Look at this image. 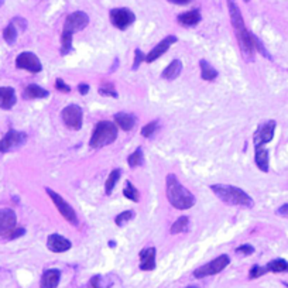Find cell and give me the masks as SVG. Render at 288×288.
<instances>
[{
  "instance_id": "cell-27",
  "label": "cell",
  "mask_w": 288,
  "mask_h": 288,
  "mask_svg": "<svg viewBox=\"0 0 288 288\" xmlns=\"http://www.w3.org/2000/svg\"><path fill=\"white\" fill-rule=\"evenodd\" d=\"M120 177H122V171L119 170V168L113 170L109 174V177H107V180H106L105 184L106 195H110V194H112V191H113L115 185H116L119 180H120Z\"/></svg>"
},
{
  "instance_id": "cell-22",
  "label": "cell",
  "mask_w": 288,
  "mask_h": 288,
  "mask_svg": "<svg viewBox=\"0 0 288 288\" xmlns=\"http://www.w3.org/2000/svg\"><path fill=\"white\" fill-rule=\"evenodd\" d=\"M181 71H183V62L180 60H174V61H171L170 65L163 71L161 78L172 81V79H175L181 74Z\"/></svg>"
},
{
  "instance_id": "cell-17",
  "label": "cell",
  "mask_w": 288,
  "mask_h": 288,
  "mask_svg": "<svg viewBox=\"0 0 288 288\" xmlns=\"http://www.w3.org/2000/svg\"><path fill=\"white\" fill-rule=\"evenodd\" d=\"M61 280V271L57 268H50L45 270L41 275V281H40V288H57Z\"/></svg>"
},
{
  "instance_id": "cell-43",
  "label": "cell",
  "mask_w": 288,
  "mask_h": 288,
  "mask_svg": "<svg viewBox=\"0 0 288 288\" xmlns=\"http://www.w3.org/2000/svg\"><path fill=\"white\" fill-rule=\"evenodd\" d=\"M1 4H3V0H0V6H1Z\"/></svg>"
},
{
  "instance_id": "cell-32",
  "label": "cell",
  "mask_w": 288,
  "mask_h": 288,
  "mask_svg": "<svg viewBox=\"0 0 288 288\" xmlns=\"http://www.w3.org/2000/svg\"><path fill=\"white\" fill-rule=\"evenodd\" d=\"M157 126H158V123L156 122V120H154V122L147 123L143 129H142V136H143V137H151V136L156 133V130H157Z\"/></svg>"
},
{
  "instance_id": "cell-33",
  "label": "cell",
  "mask_w": 288,
  "mask_h": 288,
  "mask_svg": "<svg viewBox=\"0 0 288 288\" xmlns=\"http://www.w3.org/2000/svg\"><path fill=\"white\" fill-rule=\"evenodd\" d=\"M266 273H268L266 267H262V266H253V267L250 268L249 278L250 280H254V278H259V277L264 275Z\"/></svg>"
},
{
  "instance_id": "cell-15",
  "label": "cell",
  "mask_w": 288,
  "mask_h": 288,
  "mask_svg": "<svg viewBox=\"0 0 288 288\" xmlns=\"http://www.w3.org/2000/svg\"><path fill=\"white\" fill-rule=\"evenodd\" d=\"M47 247L53 253H64L72 247V243L64 236L54 233V235L48 236V239H47Z\"/></svg>"
},
{
  "instance_id": "cell-26",
  "label": "cell",
  "mask_w": 288,
  "mask_h": 288,
  "mask_svg": "<svg viewBox=\"0 0 288 288\" xmlns=\"http://www.w3.org/2000/svg\"><path fill=\"white\" fill-rule=\"evenodd\" d=\"M188 226H189V219L188 216H181L178 218L175 222L171 226V233L172 235H180V233H185L188 232Z\"/></svg>"
},
{
  "instance_id": "cell-21",
  "label": "cell",
  "mask_w": 288,
  "mask_h": 288,
  "mask_svg": "<svg viewBox=\"0 0 288 288\" xmlns=\"http://www.w3.org/2000/svg\"><path fill=\"white\" fill-rule=\"evenodd\" d=\"M254 161H256V165L259 167V170L267 172L268 171V151H267V148H264L263 145L256 147Z\"/></svg>"
},
{
  "instance_id": "cell-3",
  "label": "cell",
  "mask_w": 288,
  "mask_h": 288,
  "mask_svg": "<svg viewBox=\"0 0 288 288\" xmlns=\"http://www.w3.org/2000/svg\"><path fill=\"white\" fill-rule=\"evenodd\" d=\"M88 23H89V17L83 12H74L66 17L62 36H61V55H65L72 50L74 34L83 30L88 26Z\"/></svg>"
},
{
  "instance_id": "cell-20",
  "label": "cell",
  "mask_w": 288,
  "mask_h": 288,
  "mask_svg": "<svg viewBox=\"0 0 288 288\" xmlns=\"http://www.w3.org/2000/svg\"><path fill=\"white\" fill-rule=\"evenodd\" d=\"M115 122H116V124L119 127L124 131L133 130V127L136 124V119L133 118L131 115H129V113H123V112L115 115Z\"/></svg>"
},
{
  "instance_id": "cell-42",
  "label": "cell",
  "mask_w": 288,
  "mask_h": 288,
  "mask_svg": "<svg viewBox=\"0 0 288 288\" xmlns=\"http://www.w3.org/2000/svg\"><path fill=\"white\" fill-rule=\"evenodd\" d=\"M186 288H198V287H195V286H191V287H186Z\"/></svg>"
},
{
  "instance_id": "cell-11",
  "label": "cell",
  "mask_w": 288,
  "mask_h": 288,
  "mask_svg": "<svg viewBox=\"0 0 288 288\" xmlns=\"http://www.w3.org/2000/svg\"><path fill=\"white\" fill-rule=\"evenodd\" d=\"M16 66L19 69H26L31 74H39L42 69L39 57L36 54L30 53V51H24L16 58Z\"/></svg>"
},
{
  "instance_id": "cell-41",
  "label": "cell",
  "mask_w": 288,
  "mask_h": 288,
  "mask_svg": "<svg viewBox=\"0 0 288 288\" xmlns=\"http://www.w3.org/2000/svg\"><path fill=\"white\" fill-rule=\"evenodd\" d=\"M170 3L172 4H180V6H185V4H188V3H191L192 0H168Z\"/></svg>"
},
{
  "instance_id": "cell-19",
  "label": "cell",
  "mask_w": 288,
  "mask_h": 288,
  "mask_svg": "<svg viewBox=\"0 0 288 288\" xmlns=\"http://www.w3.org/2000/svg\"><path fill=\"white\" fill-rule=\"evenodd\" d=\"M178 23L183 24L185 27H192L197 26L198 23L201 21V12L198 9H194V10H189V12H185V13L180 14L177 17Z\"/></svg>"
},
{
  "instance_id": "cell-34",
  "label": "cell",
  "mask_w": 288,
  "mask_h": 288,
  "mask_svg": "<svg viewBox=\"0 0 288 288\" xmlns=\"http://www.w3.org/2000/svg\"><path fill=\"white\" fill-rule=\"evenodd\" d=\"M145 61V54H143L139 48H136L134 50V62H133V68L131 69H137L139 68V65L142 64V62H144Z\"/></svg>"
},
{
  "instance_id": "cell-31",
  "label": "cell",
  "mask_w": 288,
  "mask_h": 288,
  "mask_svg": "<svg viewBox=\"0 0 288 288\" xmlns=\"http://www.w3.org/2000/svg\"><path fill=\"white\" fill-rule=\"evenodd\" d=\"M133 218H134V212L133 210H124V212L119 213L118 216L115 218V222H116L118 226H122V225H124L126 222H129Z\"/></svg>"
},
{
  "instance_id": "cell-6",
  "label": "cell",
  "mask_w": 288,
  "mask_h": 288,
  "mask_svg": "<svg viewBox=\"0 0 288 288\" xmlns=\"http://www.w3.org/2000/svg\"><path fill=\"white\" fill-rule=\"evenodd\" d=\"M47 189V194H48V197L53 199L54 205L57 206V209L58 212L61 213V216L62 218H65L68 222L71 223V225H78V216H77V212L75 209L66 202L64 198L61 197L60 194H57V192H54L51 188H45Z\"/></svg>"
},
{
  "instance_id": "cell-4",
  "label": "cell",
  "mask_w": 288,
  "mask_h": 288,
  "mask_svg": "<svg viewBox=\"0 0 288 288\" xmlns=\"http://www.w3.org/2000/svg\"><path fill=\"white\" fill-rule=\"evenodd\" d=\"M210 189L222 202L227 205L246 206V208L253 206L251 197H249L242 188H237L233 185H226V184H215V185H210Z\"/></svg>"
},
{
  "instance_id": "cell-12",
  "label": "cell",
  "mask_w": 288,
  "mask_h": 288,
  "mask_svg": "<svg viewBox=\"0 0 288 288\" xmlns=\"http://www.w3.org/2000/svg\"><path fill=\"white\" fill-rule=\"evenodd\" d=\"M275 122L274 120H267L262 123L257 130L254 133V147H260V145H264V144L270 143L274 137V131H275Z\"/></svg>"
},
{
  "instance_id": "cell-40",
  "label": "cell",
  "mask_w": 288,
  "mask_h": 288,
  "mask_svg": "<svg viewBox=\"0 0 288 288\" xmlns=\"http://www.w3.org/2000/svg\"><path fill=\"white\" fill-rule=\"evenodd\" d=\"M277 213H278V215H283V216H286V215H288V204H286V205H283L281 208H278V210H277Z\"/></svg>"
},
{
  "instance_id": "cell-7",
  "label": "cell",
  "mask_w": 288,
  "mask_h": 288,
  "mask_svg": "<svg viewBox=\"0 0 288 288\" xmlns=\"http://www.w3.org/2000/svg\"><path fill=\"white\" fill-rule=\"evenodd\" d=\"M229 263H230L229 256H227V254H222V256L216 257L215 260L206 263L205 266L197 268V270L194 271V275H195L197 278H204V277H209V275L218 274V273L223 271V270L229 266Z\"/></svg>"
},
{
  "instance_id": "cell-36",
  "label": "cell",
  "mask_w": 288,
  "mask_h": 288,
  "mask_svg": "<svg viewBox=\"0 0 288 288\" xmlns=\"http://www.w3.org/2000/svg\"><path fill=\"white\" fill-rule=\"evenodd\" d=\"M236 253L243 254V256H250V254L254 253V247H253L251 245H242V246H239V247L236 249Z\"/></svg>"
},
{
  "instance_id": "cell-8",
  "label": "cell",
  "mask_w": 288,
  "mask_h": 288,
  "mask_svg": "<svg viewBox=\"0 0 288 288\" xmlns=\"http://www.w3.org/2000/svg\"><path fill=\"white\" fill-rule=\"evenodd\" d=\"M109 19H110V23L113 26L119 28V30H126L134 23L136 20V16L134 13L126 9V7H118V9H112L110 13H109Z\"/></svg>"
},
{
  "instance_id": "cell-16",
  "label": "cell",
  "mask_w": 288,
  "mask_h": 288,
  "mask_svg": "<svg viewBox=\"0 0 288 288\" xmlns=\"http://www.w3.org/2000/svg\"><path fill=\"white\" fill-rule=\"evenodd\" d=\"M156 247H147L140 251V270L151 271L156 268Z\"/></svg>"
},
{
  "instance_id": "cell-28",
  "label": "cell",
  "mask_w": 288,
  "mask_h": 288,
  "mask_svg": "<svg viewBox=\"0 0 288 288\" xmlns=\"http://www.w3.org/2000/svg\"><path fill=\"white\" fill-rule=\"evenodd\" d=\"M17 27H16V24H14L13 21L9 24V26L6 27L4 30H3V39H4V41L7 42V44H14L16 42V40H17Z\"/></svg>"
},
{
  "instance_id": "cell-18",
  "label": "cell",
  "mask_w": 288,
  "mask_h": 288,
  "mask_svg": "<svg viewBox=\"0 0 288 288\" xmlns=\"http://www.w3.org/2000/svg\"><path fill=\"white\" fill-rule=\"evenodd\" d=\"M16 92L12 86H0V109L10 110L16 105Z\"/></svg>"
},
{
  "instance_id": "cell-10",
  "label": "cell",
  "mask_w": 288,
  "mask_h": 288,
  "mask_svg": "<svg viewBox=\"0 0 288 288\" xmlns=\"http://www.w3.org/2000/svg\"><path fill=\"white\" fill-rule=\"evenodd\" d=\"M62 122L68 129L71 130H79L82 127V109L78 105L66 106L62 110Z\"/></svg>"
},
{
  "instance_id": "cell-39",
  "label": "cell",
  "mask_w": 288,
  "mask_h": 288,
  "mask_svg": "<svg viewBox=\"0 0 288 288\" xmlns=\"http://www.w3.org/2000/svg\"><path fill=\"white\" fill-rule=\"evenodd\" d=\"M78 91L81 95H86L88 92H89V85H86V83H81L78 86Z\"/></svg>"
},
{
  "instance_id": "cell-45",
  "label": "cell",
  "mask_w": 288,
  "mask_h": 288,
  "mask_svg": "<svg viewBox=\"0 0 288 288\" xmlns=\"http://www.w3.org/2000/svg\"><path fill=\"white\" fill-rule=\"evenodd\" d=\"M245 1H249V0H245Z\"/></svg>"
},
{
  "instance_id": "cell-9",
  "label": "cell",
  "mask_w": 288,
  "mask_h": 288,
  "mask_svg": "<svg viewBox=\"0 0 288 288\" xmlns=\"http://www.w3.org/2000/svg\"><path fill=\"white\" fill-rule=\"evenodd\" d=\"M26 133L10 129V130L7 131V133L1 137V140H0V153H1V154H3V153H9V151H12L14 148L23 145V144L26 143Z\"/></svg>"
},
{
  "instance_id": "cell-13",
  "label": "cell",
  "mask_w": 288,
  "mask_h": 288,
  "mask_svg": "<svg viewBox=\"0 0 288 288\" xmlns=\"http://www.w3.org/2000/svg\"><path fill=\"white\" fill-rule=\"evenodd\" d=\"M17 229V216L13 209H0V236L9 239Z\"/></svg>"
},
{
  "instance_id": "cell-23",
  "label": "cell",
  "mask_w": 288,
  "mask_h": 288,
  "mask_svg": "<svg viewBox=\"0 0 288 288\" xmlns=\"http://www.w3.org/2000/svg\"><path fill=\"white\" fill-rule=\"evenodd\" d=\"M50 95V92L45 91L44 88H41L36 83H31L28 85L24 92H23V96L26 99H42V98H47Z\"/></svg>"
},
{
  "instance_id": "cell-5",
  "label": "cell",
  "mask_w": 288,
  "mask_h": 288,
  "mask_svg": "<svg viewBox=\"0 0 288 288\" xmlns=\"http://www.w3.org/2000/svg\"><path fill=\"white\" fill-rule=\"evenodd\" d=\"M116 139H118L116 124L109 120H102L95 126L89 144L92 148H101L107 144H112Z\"/></svg>"
},
{
  "instance_id": "cell-29",
  "label": "cell",
  "mask_w": 288,
  "mask_h": 288,
  "mask_svg": "<svg viewBox=\"0 0 288 288\" xmlns=\"http://www.w3.org/2000/svg\"><path fill=\"white\" fill-rule=\"evenodd\" d=\"M123 195L130 199L133 202H139L140 199V194L139 191L136 189V186L130 183V181H126V185H124V189H123Z\"/></svg>"
},
{
  "instance_id": "cell-25",
  "label": "cell",
  "mask_w": 288,
  "mask_h": 288,
  "mask_svg": "<svg viewBox=\"0 0 288 288\" xmlns=\"http://www.w3.org/2000/svg\"><path fill=\"white\" fill-rule=\"evenodd\" d=\"M266 268L267 271L271 273H288V262H286L284 259H275L268 263Z\"/></svg>"
},
{
  "instance_id": "cell-24",
  "label": "cell",
  "mask_w": 288,
  "mask_h": 288,
  "mask_svg": "<svg viewBox=\"0 0 288 288\" xmlns=\"http://www.w3.org/2000/svg\"><path fill=\"white\" fill-rule=\"evenodd\" d=\"M199 66H201V77L205 81H215L218 78V71L210 65L208 61L201 60L199 61Z\"/></svg>"
},
{
  "instance_id": "cell-14",
  "label": "cell",
  "mask_w": 288,
  "mask_h": 288,
  "mask_svg": "<svg viewBox=\"0 0 288 288\" xmlns=\"http://www.w3.org/2000/svg\"><path fill=\"white\" fill-rule=\"evenodd\" d=\"M178 41V39L175 37V36H168V37H165L164 40H161L160 42H158L157 45L150 51V53L145 55V62H148V64H151V62H154L157 58H160L163 54H165L168 50H170V47L172 44H175Z\"/></svg>"
},
{
  "instance_id": "cell-2",
  "label": "cell",
  "mask_w": 288,
  "mask_h": 288,
  "mask_svg": "<svg viewBox=\"0 0 288 288\" xmlns=\"http://www.w3.org/2000/svg\"><path fill=\"white\" fill-rule=\"evenodd\" d=\"M165 194L170 204L180 210H186L195 205V197L178 181V178L170 174L165 181Z\"/></svg>"
},
{
  "instance_id": "cell-35",
  "label": "cell",
  "mask_w": 288,
  "mask_h": 288,
  "mask_svg": "<svg viewBox=\"0 0 288 288\" xmlns=\"http://www.w3.org/2000/svg\"><path fill=\"white\" fill-rule=\"evenodd\" d=\"M99 93L103 96H112V98H118V92L115 91V88L112 85H103L102 88H99Z\"/></svg>"
},
{
  "instance_id": "cell-37",
  "label": "cell",
  "mask_w": 288,
  "mask_h": 288,
  "mask_svg": "<svg viewBox=\"0 0 288 288\" xmlns=\"http://www.w3.org/2000/svg\"><path fill=\"white\" fill-rule=\"evenodd\" d=\"M55 88L60 92H64V93H69V92H71L69 85H66L65 82L61 78H57V81H55Z\"/></svg>"
},
{
  "instance_id": "cell-1",
  "label": "cell",
  "mask_w": 288,
  "mask_h": 288,
  "mask_svg": "<svg viewBox=\"0 0 288 288\" xmlns=\"http://www.w3.org/2000/svg\"><path fill=\"white\" fill-rule=\"evenodd\" d=\"M227 1V9L230 14V21L235 30L236 39L239 41V47L242 50V53L245 57H251L254 51L262 53L264 57H268L267 51L264 50L262 41L257 39L254 34H251L249 30L245 26V20L243 16L240 13V9L236 3V0H226Z\"/></svg>"
},
{
  "instance_id": "cell-30",
  "label": "cell",
  "mask_w": 288,
  "mask_h": 288,
  "mask_svg": "<svg viewBox=\"0 0 288 288\" xmlns=\"http://www.w3.org/2000/svg\"><path fill=\"white\" fill-rule=\"evenodd\" d=\"M144 158H143V151H142V148L139 147L133 154H130L129 156V158H127V163H129V165H130L131 168L133 167H139V165H142L143 164Z\"/></svg>"
},
{
  "instance_id": "cell-38",
  "label": "cell",
  "mask_w": 288,
  "mask_h": 288,
  "mask_svg": "<svg viewBox=\"0 0 288 288\" xmlns=\"http://www.w3.org/2000/svg\"><path fill=\"white\" fill-rule=\"evenodd\" d=\"M26 233V230L23 229V227H17L16 230H14L12 235L9 236V239H17V237H20V236H23Z\"/></svg>"
},
{
  "instance_id": "cell-44",
  "label": "cell",
  "mask_w": 288,
  "mask_h": 288,
  "mask_svg": "<svg viewBox=\"0 0 288 288\" xmlns=\"http://www.w3.org/2000/svg\"><path fill=\"white\" fill-rule=\"evenodd\" d=\"M88 288H93V287H92V286H91V284H89V287H88Z\"/></svg>"
}]
</instances>
